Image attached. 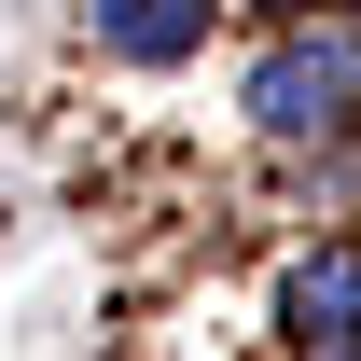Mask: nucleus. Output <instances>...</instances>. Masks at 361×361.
Masks as SVG:
<instances>
[{"label":"nucleus","mask_w":361,"mask_h":361,"mask_svg":"<svg viewBox=\"0 0 361 361\" xmlns=\"http://www.w3.org/2000/svg\"><path fill=\"white\" fill-rule=\"evenodd\" d=\"M348 97H361V42L319 28V42H278L264 70H250V126L306 139V126H348Z\"/></svg>","instance_id":"nucleus-1"},{"label":"nucleus","mask_w":361,"mask_h":361,"mask_svg":"<svg viewBox=\"0 0 361 361\" xmlns=\"http://www.w3.org/2000/svg\"><path fill=\"white\" fill-rule=\"evenodd\" d=\"M84 28L126 56V70H180V56L209 42V0H84Z\"/></svg>","instance_id":"nucleus-2"},{"label":"nucleus","mask_w":361,"mask_h":361,"mask_svg":"<svg viewBox=\"0 0 361 361\" xmlns=\"http://www.w3.org/2000/svg\"><path fill=\"white\" fill-rule=\"evenodd\" d=\"M292 334L306 348H361V250H319L292 278Z\"/></svg>","instance_id":"nucleus-3"}]
</instances>
